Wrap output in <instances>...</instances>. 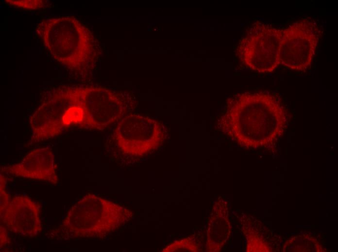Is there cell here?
<instances>
[{
    "mask_svg": "<svg viewBox=\"0 0 338 252\" xmlns=\"http://www.w3.org/2000/svg\"><path fill=\"white\" fill-rule=\"evenodd\" d=\"M282 29L256 21L247 30L237 49L241 63L247 68L266 73L281 64L280 42Z\"/></svg>",
    "mask_w": 338,
    "mask_h": 252,
    "instance_id": "277c9868",
    "label": "cell"
},
{
    "mask_svg": "<svg viewBox=\"0 0 338 252\" xmlns=\"http://www.w3.org/2000/svg\"><path fill=\"white\" fill-rule=\"evenodd\" d=\"M2 171L15 177L57 184L54 156L49 147H40L29 152L18 163L3 167Z\"/></svg>",
    "mask_w": 338,
    "mask_h": 252,
    "instance_id": "ba28073f",
    "label": "cell"
},
{
    "mask_svg": "<svg viewBox=\"0 0 338 252\" xmlns=\"http://www.w3.org/2000/svg\"><path fill=\"white\" fill-rule=\"evenodd\" d=\"M222 117L226 132L243 143L268 142L282 130L284 110L267 92L244 93L231 98Z\"/></svg>",
    "mask_w": 338,
    "mask_h": 252,
    "instance_id": "6da1fadb",
    "label": "cell"
},
{
    "mask_svg": "<svg viewBox=\"0 0 338 252\" xmlns=\"http://www.w3.org/2000/svg\"><path fill=\"white\" fill-rule=\"evenodd\" d=\"M6 228L0 225V248L4 247L9 243V237L6 233Z\"/></svg>",
    "mask_w": 338,
    "mask_h": 252,
    "instance_id": "8fae6325",
    "label": "cell"
},
{
    "mask_svg": "<svg viewBox=\"0 0 338 252\" xmlns=\"http://www.w3.org/2000/svg\"><path fill=\"white\" fill-rule=\"evenodd\" d=\"M5 1L13 6L24 9H39L48 6V2L42 0H6Z\"/></svg>",
    "mask_w": 338,
    "mask_h": 252,
    "instance_id": "9c48e42d",
    "label": "cell"
},
{
    "mask_svg": "<svg viewBox=\"0 0 338 252\" xmlns=\"http://www.w3.org/2000/svg\"><path fill=\"white\" fill-rule=\"evenodd\" d=\"M36 32L51 55L72 71H83L95 60L94 37L73 16L43 19Z\"/></svg>",
    "mask_w": 338,
    "mask_h": 252,
    "instance_id": "7a4b0ae2",
    "label": "cell"
},
{
    "mask_svg": "<svg viewBox=\"0 0 338 252\" xmlns=\"http://www.w3.org/2000/svg\"><path fill=\"white\" fill-rule=\"evenodd\" d=\"M132 213L110 201L88 193L68 210L58 234L63 238H102L130 220Z\"/></svg>",
    "mask_w": 338,
    "mask_h": 252,
    "instance_id": "3957f363",
    "label": "cell"
},
{
    "mask_svg": "<svg viewBox=\"0 0 338 252\" xmlns=\"http://www.w3.org/2000/svg\"><path fill=\"white\" fill-rule=\"evenodd\" d=\"M165 134L164 126L155 120L140 115H130L120 121L112 138L123 153L140 156L158 147Z\"/></svg>",
    "mask_w": 338,
    "mask_h": 252,
    "instance_id": "8992f818",
    "label": "cell"
},
{
    "mask_svg": "<svg viewBox=\"0 0 338 252\" xmlns=\"http://www.w3.org/2000/svg\"><path fill=\"white\" fill-rule=\"evenodd\" d=\"M0 214L3 213L9 204L10 198L8 193L5 191V178L4 176L0 174Z\"/></svg>",
    "mask_w": 338,
    "mask_h": 252,
    "instance_id": "30bf717a",
    "label": "cell"
},
{
    "mask_svg": "<svg viewBox=\"0 0 338 252\" xmlns=\"http://www.w3.org/2000/svg\"><path fill=\"white\" fill-rule=\"evenodd\" d=\"M321 34L318 23L309 17L298 19L282 29L281 64L293 70H307L314 60Z\"/></svg>",
    "mask_w": 338,
    "mask_h": 252,
    "instance_id": "5b68a950",
    "label": "cell"
},
{
    "mask_svg": "<svg viewBox=\"0 0 338 252\" xmlns=\"http://www.w3.org/2000/svg\"><path fill=\"white\" fill-rule=\"evenodd\" d=\"M0 221L15 234L34 238L42 230L40 206L27 196H14L10 199L6 208L0 214Z\"/></svg>",
    "mask_w": 338,
    "mask_h": 252,
    "instance_id": "52a82bcc",
    "label": "cell"
}]
</instances>
